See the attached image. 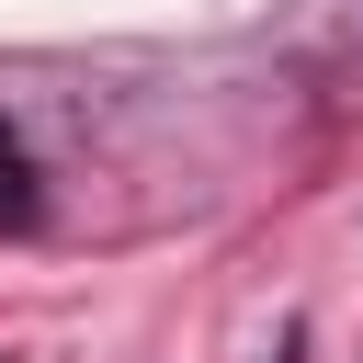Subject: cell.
I'll return each mask as SVG.
<instances>
[{
  "mask_svg": "<svg viewBox=\"0 0 363 363\" xmlns=\"http://www.w3.org/2000/svg\"><path fill=\"white\" fill-rule=\"evenodd\" d=\"M34 216V170H23V147L0 136V227H23Z\"/></svg>",
  "mask_w": 363,
  "mask_h": 363,
  "instance_id": "obj_1",
  "label": "cell"
}]
</instances>
